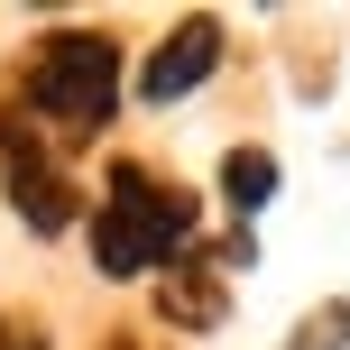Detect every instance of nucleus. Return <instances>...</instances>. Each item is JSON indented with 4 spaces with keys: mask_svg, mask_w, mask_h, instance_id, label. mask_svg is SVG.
Segmentation results:
<instances>
[{
    "mask_svg": "<svg viewBox=\"0 0 350 350\" xmlns=\"http://www.w3.org/2000/svg\"><path fill=\"white\" fill-rule=\"evenodd\" d=\"M120 92H129V74H120V37L111 28H46L10 74V102L55 148H83L92 129H111Z\"/></svg>",
    "mask_w": 350,
    "mask_h": 350,
    "instance_id": "obj_1",
    "label": "nucleus"
},
{
    "mask_svg": "<svg viewBox=\"0 0 350 350\" xmlns=\"http://www.w3.org/2000/svg\"><path fill=\"white\" fill-rule=\"evenodd\" d=\"M193 230H203V203L175 175L139 166V157L102 166V203H92V267L102 277H157L193 249Z\"/></svg>",
    "mask_w": 350,
    "mask_h": 350,
    "instance_id": "obj_2",
    "label": "nucleus"
},
{
    "mask_svg": "<svg viewBox=\"0 0 350 350\" xmlns=\"http://www.w3.org/2000/svg\"><path fill=\"white\" fill-rule=\"evenodd\" d=\"M0 185H10L18 221H28L37 240H65L74 212H83V193H74V175H65V148H55L18 102L0 111Z\"/></svg>",
    "mask_w": 350,
    "mask_h": 350,
    "instance_id": "obj_3",
    "label": "nucleus"
},
{
    "mask_svg": "<svg viewBox=\"0 0 350 350\" xmlns=\"http://www.w3.org/2000/svg\"><path fill=\"white\" fill-rule=\"evenodd\" d=\"M212 74H221V18L212 10H193V18H175V28L148 46V65H139V102H185V92H203Z\"/></svg>",
    "mask_w": 350,
    "mask_h": 350,
    "instance_id": "obj_4",
    "label": "nucleus"
},
{
    "mask_svg": "<svg viewBox=\"0 0 350 350\" xmlns=\"http://www.w3.org/2000/svg\"><path fill=\"white\" fill-rule=\"evenodd\" d=\"M157 314L175 332H212V323L230 314V258L221 249H185V258L157 277Z\"/></svg>",
    "mask_w": 350,
    "mask_h": 350,
    "instance_id": "obj_5",
    "label": "nucleus"
},
{
    "mask_svg": "<svg viewBox=\"0 0 350 350\" xmlns=\"http://www.w3.org/2000/svg\"><path fill=\"white\" fill-rule=\"evenodd\" d=\"M221 203H230V221H258L267 203H277V157H267V148H230L221 157Z\"/></svg>",
    "mask_w": 350,
    "mask_h": 350,
    "instance_id": "obj_6",
    "label": "nucleus"
},
{
    "mask_svg": "<svg viewBox=\"0 0 350 350\" xmlns=\"http://www.w3.org/2000/svg\"><path fill=\"white\" fill-rule=\"evenodd\" d=\"M286 350H350V295H332L323 314H304V323H295V341H286Z\"/></svg>",
    "mask_w": 350,
    "mask_h": 350,
    "instance_id": "obj_7",
    "label": "nucleus"
},
{
    "mask_svg": "<svg viewBox=\"0 0 350 350\" xmlns=\"http://www.w3.org/2000/svg\"><path fill=\"white\" fill-rule=\"evenodd\" d=\"M0 350H46V323H18L10 314V323H0Z\"/></svg>",
    "mask_w": 350,
    "mask_h": 350,
    "instance_id": "obj_8",
    "label": "nucleus"
},
{
    "mask_svg": "<svg viewBox=\"0 0 350 350\" xmlns=\"http://www.w3.org/2000/svg\"><path fill=\"white\" fill-rule=\"evenodd\" d=\"M111 350H129V341H111Z\"/></svg>",
    "mask_w": 350,
    "mask_h": 350,
    "instance_id": "obj_9",
    "label": "nucleus"
}]
</instances>
